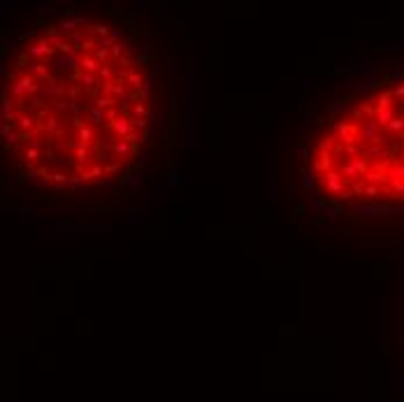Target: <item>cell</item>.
<instances>
[{"mask_svg": "<svg viewBox=\"0 0 404 402\" xmlns=\"http://www.w3.org/2000/svg\"><path fill=\"white\" fill-rule=\"evenodd\" d=\"M170 124V72L135 12L49 9L2 54V151L47 196L130 186Z\"/></svg>", "mask_w": 404, "mask_h": 402, "instance_id": "1", "label": "cell"}, {"mask_svg": "<svg viewBox=\"0 0 404 402\" xmlns=\"http://www.w3.org/2000/svg\"><path fill=\"white\" fill-rule=\"evenodd\" d=\"M298 177L321 216L404 209V72L337 91L309 121Z\"/></svg>", "mask_w": 404, "mask_h": 402, "instance_id": "2", "label": "cell"}]
</instances>
